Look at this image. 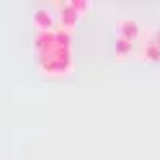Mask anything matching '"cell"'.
Wrapping results in <instances>:
<instances>
[{"label": "cell", "instance_id": "1", "mask_svg": "<svg viewBox=\"0 0 160 160\" xmlns=\"http://www.w3.org/2000/svg\"><path fill=\"white\" fill-rule=\"evenodd\" d=\"M36 62H39V70L47 78H65V75L72 72V54H70V49L59 47V44L49 54L36 57Z\"/></svg>", "mask_w": 160, "mask_h": 160}, {"label": "cell", "instance_id": "2", "mask_svg": "<svg viewBox=\"0 0 160 160\" xmlns=\"http://www.w3.org/2000/svg\"><path fill=\"white\" fill-rule=\"evenodd\" d=\"M57 13H59V28H65V31L72 34L78 18H80V13L72 8V0L70 3H57Z\"/></svg>", "mask_w": 160, "mask_h": 160}, {"label": "cell", "instance_id": "3", "mask_svg": "<svg viewBox=\"0 0 160 160\" xmlns=\"http://www.w3.org/2000/svg\"><path fill=\"white\" fill-rule=\"evenodd\" d=\"M34 26H36V34H49V31H57V21H54V13L47 11V8H39V11H34Z\"/></svg>", "mask_w": 160, "mask_h": 160}, {"label": "cell", "instance_id": "4", "mask_svg": "<svg viewBox=\"0 0 160 160\" xmlns=\"http://www.w3.org/2000/svg\"><path fill=\"white\" fill-rule=\"evenodd\" d=\"M116 26H119V36L129 39V42H137V36L142 34L139 23H137V21H132V18H119V21H116Z\"/></svg>", "mask_w": 160, "mask_h": 160}, {"label": "cell", "instance_id": "5", "mask_svg": "<svg viewBox=\"0 0 160 160\" xmlns=\"http://www.w3.org/2000/svg\"><path fill=\"white\" fill-rule=\"evenodd\" d=\"M132 44H134V42H129V39H124V36H116V42H114V54H116V59H129V57H132V52H134Z\"/></svg>", "mask_w": 160, "mask_h": 160}, {"label": "cell", "instance_id": "6", "mask_svg": "<svg viewBox=\"0 0 160 160\" xmlns=\"http://www.w3.org/2000/svg\"><path fill=\"white\" fill-rule=\"evenodd\" d=\"M142 57L147 59V62H160V47H155V44L147 42V47L142 49Z\"/></svg>", "mask_w": 160, "mask_h": 160}, {"label": "cell", "instance_id": "7", "mask_svg": "<svg viewBox=\"0 0 160 160\" xmlns=\"http://www.w3.org/2000/svg\"><path fill=\"white\" fill-rule=\"evenodd\" d=\"M54 36H57V44H59V47L70 49V42H72V39H70V31H65V28H57Z\"/></svg>", "mask_w": 160, "mask_h": 160}, {"label": "cell", "instance_id": "8", "mask_svg": "<svg viewBox=\"0 0 160 160\" xmlns=\"http://www.w3.org/2000/svg\"><path fill=\"white\" fill-rule=\"evenodd\" d=\"M91 5H93L91 0H72V8H75V11H78L80 16H85L88 11H91Z\"/></svg>", "mask_w": 160, "mask_h": 160}, {"label": "cell", "instance_id": "9", "mask_svg": "<svg viewBox=\"0 0 160 160\" xmlns=\"http://www.w3.org/2000/svg\"><path fill=\"white\" fill-rule=\"evenodd\" d=\"M150 44H155V47H160V34H155V36H152V42H150Z\"/></svg>", "mask_w": 160, "mask_h": 160}]
</instances>
